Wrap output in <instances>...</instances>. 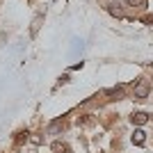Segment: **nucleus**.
I'll return each instance as SVG.
<instances>
[{"mask_svg": "<svg viewBox=\"0 0 153 153\" xmlns=\"http://www.w3.org/2000/svg\"><path fill=\"white\" fill-rule=\"evenodd\" d=\"M149 91H151V85H149V80L140 78V80L135 82V98H146Z\"/></svg>", "mask_w": 153, "mask_h": 153, "instance_id": "obj_1", "label": "nucleus"}, {"mask_svg": "<svg viewBox=\"0 0 153 153\" xmlns=\"http://www.w3.org/2000/svg\"><path fill=\"white\" fill-rule=\"evenodd\" d=\"M144 142H146V133H144V130H135V133H133V144L142 146Z\"/></svg>", "mask_w": 153, "mask_h": 153, "instance_id": "obj_3", "label": "nucleus"}, {"mask_svg": "<svg viewBox=\"0 0 153 153\" xmlns=\"http://www.w3.org/2000/svg\"><path fill=\"white\" fill-rule=\"evenodd\" d=\"M123 94V87H114V89H108L105 96H121Z\"/></svg>", "mask_w": 153, "mask_h": 153, "instance_id": "obj_7", "label": "nucleus"}, {"mask_svg": "<svg viewBox=\"0 0 153 153\" xmlns=\"http://www.w3.org/2000/svg\"><path fill=\"white\" fill-rule=\"evenodd\" d=\"M130 121H133L135 126H142V123L149 121V114H146V112H135V114L130 117Z\"/></svg>", "mask_w": 153, "mask_h": 153, "instance_id": "obj_2", "label": "nucleus"}, {"mask_svg": "<svg viewBox=\"0 0 153 153\" xmlns=\"http://www.w3.org/2000/svg\"><path fill=\"white\" fill-rule=\"evenodd\" d=\"M41 21H44V16H41V14H39V16H34V21H32V27H30V34H32V37H37L39 27H41Z\"/></svg>", "mask_w": 153, "mask_h": 153, "instance_id": "obj_4", "label": "nucleus"}, {"mask_svg": "<svg viewBox=\"0 0 153 153\" xmlns=\"http://www.w3.org/2000/svg\"><path fill=\"white\" fill-rule=\"evenodd\" d=\"M53 151L55 153H69V146H66L64 142H55V144H53Z\"/></svg>", "mask_w": 153, "mask_h": 153, "instance_id": "obj_6", "label": "nucleus"}, {"mask_svg": "<svg viewBox=\"0 0 153 153\" xmlns=\"http://www.w3.org/2000/svg\"><path fill=\"white\" fill-rule=\"evenodd\" d=\"M133 7H146V0H128Z\"/></svg>", "mask_w": 153, "mask_h": 153, "instance_id": "obj_8", "label": "nucleus"}, {"mask_svg": "<svg viewBox=\"0 0 153 153\" xmlns=\"http://www.w3.org/2000/svg\"><path fill=\"white\" fill-rule=\"evenodd\" d=\"M110 14H114V16H121V9H117V5H110Z\"/></svg>", "mask_w": 153, "mask_h": 153, "instance_id": "obj_9", "label": "nucleus"}, {"mask_svg": "<svg viewBox=\"0 0 153 153\" xmlns=\"http://www.w3.org/2000/svg\"><path fill=\"white\" fill-rule=\"evenodd\" d=\"M59 128H62V119H55V121L48 126V133L51 135H55V133H59Z\"/></svg>", "mask_w": 153, "mask_h": 153, "instance_id": "obj_5", "label": "nucleus"}, {"mask_svg": "<svg viewBox=\"0 0 153 153\" xmlns=\"http://www.w3.org/2000/svg\"><path fill=\"white\" fill-rule=\"evenodd\" d=\"M144 23H153V16H146V19H144Z\"/></svg>", "mask_w": 153, "mask_h": 153, "instance_id": "obj_10", "label": "nucleus"}]
</instances>
